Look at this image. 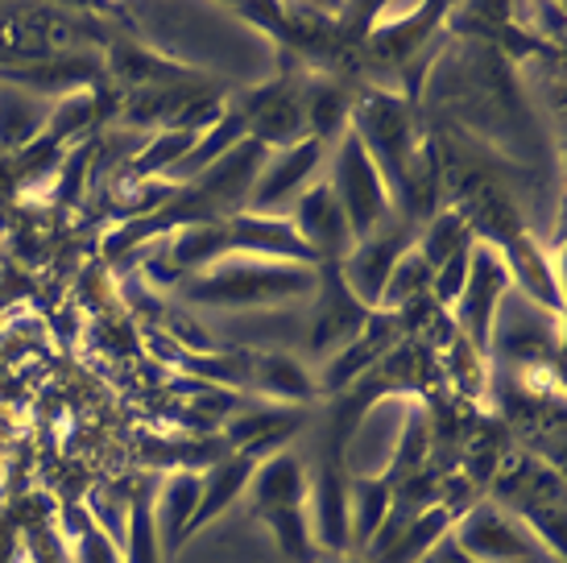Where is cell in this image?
<instances>
[{"label": "cell", "instance_id": "cell-1", "mask_svg": "<svg viewBox=\"0 0 567 563\" xmlns=\"http://www.w3.org/2000/svg\"><path fill=\"white\" fill-rule=\"evenodd\" d=\"M319 290V266H290V262H266V257H240L224 253L220 262L190 274L183 295L195 307H220V311H269L307 303Z\"/></svg>", "mask_w": 567, "mask_h": 563}, {"label": "cell", "instance_id": "cell-2", "mask_svg": "<svg viewBox=\"0 0 567 563\" xmlns=\"http://www.w3.org/2000/svg\"><path fill=\"white\" fill-rule=\"evenodd\" d=\"M328 187H331V195H336L340 212H344L352 240H364V236L381 233V228L398 216L394 199H390V191H385L378 166H373V157L364 154L361 137H357L352 129H344V137L336 145Z\"/></svg>", "mask_w": 567, "mask_h": 563}, {"label": "cell", "instance_id": "cell-3", "mask_svg": "<svg viewBox=\"0 0 567 563\" xmlns=\"http://www.w3.org/2000/svg\"><path fill=\"white\" fill-rule=\"evenodd\" d=\"M319 162H323V141L302 137L286 150L266 154L261 171L252 178L249 195H245V212L252 216H290V207L299 204V195L311 187Z\"/></svg>", "mask_w": 567, "mask_h": 563}, {"label": "cell", "instance_id": "cell-4", "mask_svg": "<svg viewBox=\"0 0 567 563\" xmlns=\"http://www.w3.org/2000/svg\"><path fill=\"white\" fill-rule=\"evenodd\" d=\"M452 543L476 563H530L538 551H547L518 518L497 505H473L460 522H452Z\"/></svg>", "mask_w": 567, "mask_h": 563}, {"label": "cell", "instance_id": "cell-5", "mask_svg": "<svg viewBox=\"0 0 567 563\" xmlns=\"http://www.w3.org/2000/svg\"><path fill=\"white\" fill-rule=\"evenodd\" d=\"M509 286H514V278H509V266H505L502 253L493 245H473L468 278H464V290L456 298V319L476 352H488L493 324H497V311H502Z\"/></svg>", "mask_w": 567, "mask_h": 563}, {"label": "cell", "instance_id": "cell-6", "mask_svg": "<svg viewBox=\"0 0 567 563\" xmlns=\"http://www.w3.org/2000/svg\"><path fill=\"white\" fill-rule=\"evenodd\" d=\"M414 240H419L414 219H402V224H398V219H390L381 233L357 240V245L348 249L344 262H336V269H340V282L352 290V298H357V303H364L369 311H378L381 286H385V278H390V269L398 266V257H402Z\"/></svg>", "mask_w": 567, "mask_h": 563}, {"label": "cell", "instance_id": "cell-7", "mask_svg": "<svg viewBox=\"0 0 567 563\" xmlns=\"http://www.w3.org/2000/svg\"><path fill=\"white\" fill-rule=\"evenodd\" d=\"M290 224H295V233L307 240V249L319 257V266H336V262H344L348 249L357 245L352 233H348V219L336 204V195H331L328 183H311V187L299 195V204L290 207Z\"/></svg>", "mask_w": 567, "mask_h": 563}, {"label": "cell", "instance_id": "cell-8", "mask_svg": "<svg viewBox=\"0 0 567 563\" xmlns=\"http://www.w3.org/2000/svg\"><path fill=\"white\" fill-rule=\"evenodd\" d=\"M228 253L266 257V262H290V266H319V257L307 249V240L295 233L290 219L252 216V212H237V216L228 219Z\"/></svg>", "mask_w": 567, "mask_h": 563}, {"label": "cell", "instance_id": "cell-9", "mask_svg": "<svg viewBox=\"0 0 567 563\" xmlns=\"http://www.w3.org/2000/svg\"><path fill=\"white\" fill-rule=\"evenodd\" d=\"M307 522L319 551H348V477L344 464L323 455L307 489Z\"/></svg>", "mask_w": 567, "mask_h": 563}, {"label": "cell", "instance_id": "cell-10", "mask_svg": "<svg viewBox=\"0 0 567 563\" xmlns=\"http://www.w3.org/2000/svg\"><path fill=\"white\" fill-rule=\"evenodd\" d=\"M323 278H331V303L311 319V348L336 357V352H344V348L369 328L373 311L352 298V290L340 282V269L336 266H323Z\"/></svg>", "mask_w": 567, "mask_h": 563}, {"label": "cell", "instance_id": "cell-11", "mask_svg": "<svg viewBox=\"0 0 567 563\" xmlns=\"http://www.w3.org/2000/svg\"><path fill=\"white\" fill-rule=\"evenodd\" d=\"M307 489H311V477H307L299 455L274 452L252 464L245 493H249L261 514H269V510H286V505H307Z\"/></svg>", "mask_w": 567, "mask_h": 563}, {"label": "cell", "instance_id": "cell-12", "mask_svg": "<svg viewBox=\"0 0 567 563\" xmlns=\"http://www.w3.org/2000/svg\"><path fill=\"white\" fill-rule=\"evenodd\" d=\"M204 493V477L199 472H166L158 485H154V526H158L162 555H174V547L187 539V522L199 505Z\"/></svg>", "mask_w": 567, "mask_h": 563}, {"label": "cell", "instance_id": "cell-13", "mask_svg": "<svg viewBox=\"0 0 567 563\" xmlns=\"http://www.w3.org/2000/svg\"><path fill=\"white\" fill-rule=\"evenodd\" d=\"M252 464H257V460H249V455L224 452L216 464H207V472H199V477H204V493H199V505H195V514H190V522H187V539L199 531V526H207L216 514H224L237 498H245Z\"/></svg>", "mask_w": 567, "mask_h": 563}, {"label": "cell", "instance_id": "cell-14", "mask_svg": "<svg viewBox=\"0 0 567 563\" xmlns=\"http://www.w3.org/2000/svg\"><path fill=\"white\" fill-rule=\"evenodd\" d=\"M166 253H171L174 278L199 274L228 253V219L224 224H183V228H174L171 240H166Z\"/></svg>", "mask_w": 567, "mask_h": 563}, {"label": "cell", "instance_id": "cell-15", "mask_svg": "<svg viewBox=\"0 0 567 563\" xmlns=\"http://www.w3.org/2000/svg\"><path fill=\"white\" fill-rule=\"evenodd\" d=\"M249 386L266 393L274 407H295V402H307L316 393L307 369L295 357H286V352H261V357H252Z\"/></svg>", "mask_w": 567, "mask_h": 563}, {"label": "cell", "instance_id": "cell-16", "mask_svg": "<svg viewBox=\"0 0 567 563\" xmlns=\"http://www.w3.org/2000/svg\"><path fill=\"white\" fill-rule=\"evenodd\" d=\"M390 501H394V485L381 481V477L348 481V543L369 547L373 534L381 531L385 514H390Z\"/></svg>", "mask_w": 567, "mask_h": 563}, {"label": "cell", "instance_id": "cell-17", "mask_svg": "<svg viewBox=\"0 0 567 563\" xmlns=\"http://www.w3.org/2000/svg\"><path fill=\"white\" fill-rule=\"evenodd\" d=\"M452 522H456V518H452L447 505H431V510H423V514L414 518L406 531L398 534L394 543L381 551L373 563H423L426 555L452 534Z\"/></svg>", "mask_w": 567, "mask_h": 563}, {"label": "cell", "instance_id": "cell-18", "mask_svg": "<svg viewBox=\"0 0 567 563\" xmlns=\"http://www.w3.org/2000/svg\"><path fill=\"white\" fill-rule=\"evenodd\" d=\"M50 121V104L33 92L0 83V150H21L33 141Z\"/></svg>", "mask_w": 567, "mask_h": 563}, {"label": "cell", "instance_id": "cell-19", "mask_svg": "<svg viewBox=\"0 0 567 563\" xmlns=\"http://www.w3.org/2000/svg\"><path fill=\"white\" fill-rule=\"evenodd\" d=\"M121 563H162L158 526H154V485H145L128 501L125 539H121Z\"/></svg>", "mask_w": 567, "mask_h": 563}, {"label": "cell", "instance_id": "cell-20", "mask_svg": "<svg viewBox=\"0 0 567 563\" xmlns=\"http://www.w3.org/2000/svg\"><path fill=\"white\" fill-rule=\"evenodd\" d=\"M269 531L278 539V547L290 563H316L319 547L311 522H307V505H286V510H269L266 514Z\"/></svg>", "mask_w": 567, "mask_h": 563}, {"label": "cell", "instance_id": "cell-21", "mask_svg": "<svg viewBox=\"0 0 567 563\" xmlns=\"http://www.w3.org/2000/svg\"><path fill=\"white\" fill-rule=\"evenodd\" d=\"M4 79H13V83H21V92H92L87 88V79H92V66L87 63H66V59H59V63H47V66H25V71H4Z\"/></svg>", "mask_w": 567, "mask_h": 563}, {"label": "cell", "instance_id": "cell-22", "mask_svg": "<svg viewBox=\"0 0 567 563\" xmlns=\"http://www.w3.org/2000/svg\"><path fill=\"white\" fill-rule=\"evenodd\" d=\"M423 286H431V266L423 262V253L410 245L402 257H398V266L390 269V278H385V286H381V303L378 311H398V307H406L410 298L419 295Z\"/></svg>", "mask_w": 567, "mask_h": 563}, {"label": "cell", "instance_id": "cell-23", "mask_svg": "<svg viewBox=\"0 0 567 563\" xmlns=\"http://www.w3.org/2000/svg\"><path fill=\"white\" fill-rule=\"evenodd\" d=\"M464 245H473V236H468V228H464V219H460L456 212L435 216L431 224H426V233L414 240V249L423 253V262L431 266V274H435L452 253L464 249Z\"/></svg>", "mask_w": 567, "mask_h": 563}, {"label": "cell", "instance_id": "cell-24", "mask_svg": "<svg viewBox=\"0 0 567 563\" xmlns=\"http://www.w3.org/2000/svg\"><path fill=\"white\" fill-rule=\"evenodd\" d=\"M190 373L207 377V381H216V386H249L252 377V352H245V348H224V352H216V357H187L183 360Z\"/></svg>", "mask_w": 567, "mask_h": 563}, {"label": "cell", "instance_id": "cell-25", "mask_svg": "<svg viewBox=\"0 0 567 563\" xmlns=\"http://www.w3.org/2000/svg\"><path fill=\"white\" fill-rule=\"evenodd\" d=\"M95 112V92H75L59 100L54 109H50V121H47V141H71L80 129H87Z\"/></svg>", "mask_w": 567, "mask_h": 563}, {"label": "cell", "instance_id": "cell-26", "mask_svg": "<svg viewBox=\"0 0 567 563\" xmlns=\"http://www.w3.org/2000/svg\"><path fill=\"white\" fill-rule=\"evenodd\" d=\"M468 262H473V245H464L460 253H452L435 274H431V295L443 307H456L460 290H464V278H468Z\"/></svg>", "mask_w": 567, "mask_h": 563}, {"label": "cell", "instance_id": "cell-27", "mask_svg": "<svg viewBox=\"0 0 567 563\" xmlns=\"http://www.w3.org/2000/svg\"><path fill=\"white\" fill-rule=\"evenodd\" d=\"M75 563H121V547L104 531H95L92 518L83 522V534L75 539Z\"/></svg>", "mask_w": 567, "mask_h": 563}, {"label": "cell", "instance_id": "cell-28", "mask_svg": "<svg viewBox=\"0 0 567 563\" xmlns=\"http://www.w3.org/2000/svg\"><path fill=\"white\" fill-rule=\"evenodd\" d=\"M21 560V531H17L13 518L0 514V563H17Z\"/></svg>", "mask_w": 567, "mask_h": 563}, {"label": "cell", "instance_id": "cell-29", "mask_svg": "<svg viewBox=\"0 0 567 563\" xmlns=\"http://www.w3.org/2000/svg\"><path fill=\"white\" fill-rule=\"evenodd\" d=\"M25 563H63V551L54 547L50 539H42V543H38V551H33V555H25Z\"/></svg>", "mask_w": 567, "mask_h": 563}, {"label": "cell", "instance_id": "cell-30", "mask_svg": "<svg viewBox=\"0 0 567 563\" xmlns=\"http://www.w3.org/2000/svg\"><path fill=\"white\" fill-rule=\"evenodd\" d=\"M344 563H364V560H344Z\"/></svg>", "mask_w": 567, "mask_h": 563}]
</instances>
